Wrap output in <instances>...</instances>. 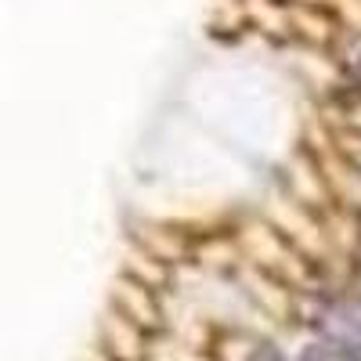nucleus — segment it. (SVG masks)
<instances>
[{
    "mask_svg": "<svg viewBox=\"0 0 361 361\" xmlns=\"http://www.w3.org/2000/svg\"><path fill=\"white\" fill-rule=\"evenodd\" d=\"M300 361H361V347L333 340V343H318V347H307Z\"/></svg>",
    "mask_w": 361,
    "mask_h": 361,
    "instance_id": "f257e3e1",
    "label": "nucleus"
},
{
    "mask_svg": "<svg viewBox=\"0 0 361 361\" xmlns=\"http://www.w3.org/2000/svg\"><path fill=\"white\" fill-rule=\"evenodd\" d=\"M343 66L350 73V80L361 87V37H350L347 47H343Z\"/></svg>",
    "mask_w": 361,
    "mask_h": 361,
    "instance_id": "f03ea898",
    "label": "nucleus"
}]
</instances>
